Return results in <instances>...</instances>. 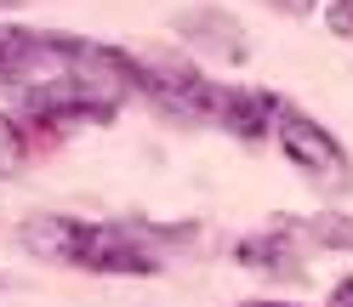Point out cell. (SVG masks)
<instances>
[{"mask_svg":"<svg viewBox=\"0 0 353 307\" xmlns=\"http://www.w3.org/2000/svg\"><path fill=\"white\" fill-rule=\"evenodd\" d=\"M23 251L46 262H69L85 273H160V256L137 245V228L125 222H80V216H34L23 222Z\"/></svg>","mask_w":353,"mask_h":307,"instance_id":"cell-1","label":"cell"},{"mask_svg":"<svg viewBox=\"0 0 353 307\" xmlns=\"http://www.w3.org/2000/svg\"><path fill=\"white\" fill-rule=\"evenodd\" d=\"M143 97L176 108V114L211 120V125L234 131V137H262V131L274 125V103L268 97L234 92V85H211V80H194V74H176V69H148V92Z\"/></svg>","mask_w":353,"mask_h":307,"instance_id":"cell-2","label":"cell"},{"mask_svg":"<svg viewBox=\"0 0 353 307\" xmlns=\"http://www.w3.org/2000/svg\"><path fill=\"white\" fill-rule=\"evenodd\" d=\"M274 103V137L285 142V154L307 171L314 182H330V188H347V154H342V142L330 137L325 125H314L302 114V108H291V103H279V97H268Z\"/></svg>","mask_w":353,"mask_h":307,"instance_id":"cell-3","label":"cell"},{"mask_svg":"<svg viewBox=\"0 0 353 307\" xmlns=\"http://www.w3.org/2000/svg\"><path fill=\"white\" fill-rule=\"evenodd\" d=\"M171 29L183 34L194 52H205V57H223V63H239V57H245V29H239L228 12H211V6H200V12H176Z\"/></svg>","mask_w":353,"mask_h":307,"instance_id":"cell-4","label":"cell"},{"mask_svg":"<svg viewBox=\"0 0 353 307\" xmlns=\"http://www.w3.org/2000/svg\"><path fill=\"white\" fill-rule=\"evenodd\" d=\"M234 256L245 262V268H256V273H274V279L296 273V256H291V228H268V233H256V239H239V245H234Z\"/></svg>","mask_w":353,"mask_h":307,"instance_id":"cell-5","label":"cell"},{"mask_svg":"<svg viewBox=\"0 0 353 307\" xmlns=\"http://www.w3.org/2000/svg\"><path fill=\"white\" fill-rule=\"evenodd\" d=\"M302 233L314 239V245H330V251H353V222L347 216H307Z\"/></svg>","mask_w":353,"mask_h":307,"instance_id":"cell-6","label":"cell"},{"mask_svg":"<svg viewBox=\"0 0 353 307\" xmlns=\"http://www.w3.org/2000/svg\"><path fill=\"white\" fill-rule=\"evenodd\" d=\"M40 142H46V137H29V131L17 125L12 114H0V160H23V154L40 148Z\"/></svg>","mask_w":353,"mask_h":307,"instance_id":"cell-7","label":"cell"},{"mask_svg":"<svg viewBox=\"0 0 353 307\" xmlns=\"http://www.w3.org/2000/svg\"><path fill=\"white\" fill-rule=\"evenodd\" d=\"M330 29L342 40H353V0H330Z\"/></svg>","mask_w":353,"mask_h":307,"instance_id":"cell-8","label":"cell"},{"mask_svg":"<svg viewBox=\"0 0 353 307\" xmlns=\"http://www.w3.org/2000/svg\"><path fill=\"white\" fill-rule=\"evenodd\" d=\"M268 6H274V12H285V17H302V12H314L319 0H268Z\"/></svg>","mask_w":353,"mask_h":307,"instance_id":"cell-9","label":"cell"},{"mask_svg":"<svg viewBox=\"0 0 353 307\" xmlns=\"http://www.w3.org/2000/svg\"><path fill=\"white\" fill-rule=\"evenodd\" d=\"M330 307H353V279H342L336 290H330Z\"/></svg>","mask_w":353,"mask_h":307,"instance_id":"cell-10","label":"cell"},{"mask_svg":"<svg viewBox=\"0 0 353 307\" xmlns=\"http://www.w3.org/2000/svg\"><path fill=\"white\" fill-rule=\"evenodd\" d=\"M245 307H285V301H245Z\"/></svg>","mask_w":353,"mask_h":307,"instance_id":"cell-11","label":"cell"},{"mask_svg":"<svg viewBox=\"0 0 353 307\" xmlns=\"http://www.w3.org/2000/svg\"><path fill=\"white\" fill-rule=\"evenodd\" d=\"M6 6H23V0H0V12H6Z\"/></svg>","mask_w":353,"mask_h":307,"instance_id":"cell-12","label":"cell"}]
</instances>
